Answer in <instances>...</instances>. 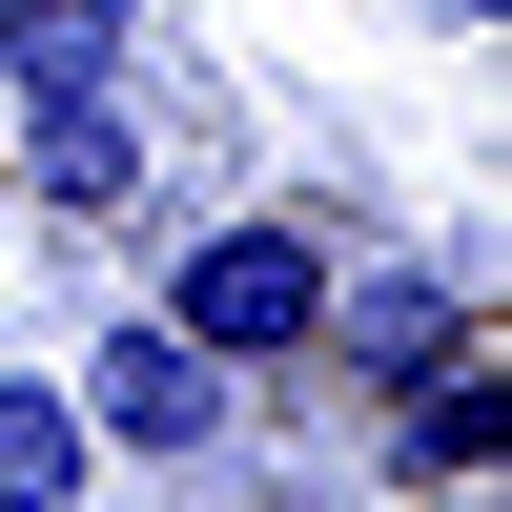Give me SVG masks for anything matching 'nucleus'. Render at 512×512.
Returning <instances> with one entry per match:
<instances>
[{"label":"nucleus","mask_w":512,"mask_h":512,"mask_svg":"<svg viewBox=\"0 0 512 512\" xmlns=\"http://www.w3.org/2000/svg\"><path fill=\"white\" fill-rule=\"evenodd\" d=\"M492 349H431V369H390V492H492Z\"/></svg>","instance_id":"5"},{"label":"nucleus","mask_w":512,"mask_h":512,"mask_svg":"<svg viewBox=\"0 0 512 512\" xmlns=\"http://www.w3.org/2000/svg\"><path fill=\"white\" fill-rule=\"evenodd\" d=\"M21 205H62V226L144 205V123H123V82H21Z\"/></svg>","instance_id":"4"},{"label":"nucleus","mask_w":512,"mask_h":512,"mask_svg":"<svg viewBox=\"0 0 512 512\" xmlns=\"http://www.w3.org/2000/svg\"><path fill=\"white\" fill-rule=\"evenodd\" d=\"M431 512H492V492H431Z\"/></svg>","instance_id":"8"},{"label":"nucleus","mask_w":512,"mask_h":512,"mask_svg":"<svg viewBox=\"0 0 512 512\" xmlns=\"http://www.w3.org/2000/svg\"><path fill=\"white\" fill-rule=\"evenodd\" d=\"M451 21H492V0H451Z\"/></svg>","instance_id":"9"},{"label":"nucleus","mask_w":512,"mask_h":512,"mask_svg":"<svg viewBox=\"0 0 512 512\" xmlns=\"http://www.w3.org/2000/svg\"><path fill=\"white\" fill-rule=\"evenodd\" d=\"M144 308L185 328L205 369H308V328H328V226H308V205H226V226L164 246Z\"/></svg>","instance_id":"1"},{"label":"nucleus","mask_w":512,"mask_h":512,"mask_svg":"<svg viewBox=\"0 0 512 512\" xmlns=\"http://www.w3.org/2000/svg\"><path fill=\"white\" fill-rule=\"evenodd\" d=\"M123 41H144V0H0V62L21 82H123Z\"/></svg>","instance_id":"7"},{"label":"nucleus","mask_w":512,"mask_h":512,"mask_svg":"<svg viewBox=\"0 0 512 512\" xmlns=\"http://www.w3.org/2000/svg\"><path fill=\"white\" fill-rule=\"evenodd\" d=\"M62 390H82V431H103V451H144V472H205V451L246 431V369H205L164 308L82 328V369H62Z\"/></svg>","instance_id":"2"},{"label":"nucleus","mask_w":512,"mask_h":512,"mask_svg":"<svg viewBox=\"0 0 512 512\" xmlns=\"http://www.w3.org/2000/svg\"><path fill=\"white\" fill-rule=\"evenodd\" d=\"M308 349H349L369 390H390V369L472 349V267H410V246H390V267H349V246H328V328H308Z\"/></svg>","instance_id":"3"},{"label":"nucleus","mask_w":512,"mask_h":512,"mask_svg":"<svg viewBox=\"0 0 512 512\" xmlns=\"http://www.w3.org/2000/svg\"><path fill=\"white\" fill-rule=\"evenodd\" d=\"M82 472H103L82 390H62V369H0V512H82Z\"/></svg>","instance_id":"6"}]
</instances>
